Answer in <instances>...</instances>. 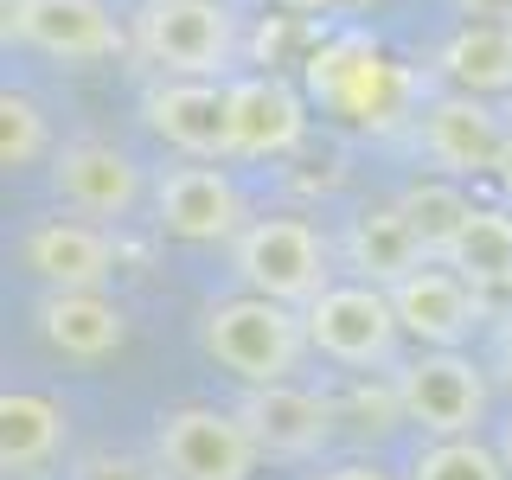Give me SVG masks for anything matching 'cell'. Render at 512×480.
Returning <instances> with one entry per match:
<instances>
[{"mask_svg": "<svg viewBox=\"0 0 512 480\" xmlns=\"http://www.w3.org/2000/svg\"><path fill=\"white\" fill-rule=\"evenodd\" d=\"M493 180L512 192V135H506V148H500V167H493Z\"/></svg>", "mask_w": 512, "mask_h": 480, "instance_id": "83f0119b", "label": "cell"}, {"mask_svg": "<svg viewBox=\"0 0 512 480\" xmlns=\"http://www.w3.org/2000/svg\"><path fill=\"white\" fill-rule=\"evenodd\" d=\"M52 180L64 192V205H77L84 218H122V212H135V199H141V167L122 148H103V141L64 148Z\"/></svg>", "mask_w": 512, "mask_h": 480, "instance_id": "2e32d148", "label": "cell"}, {"mask_svg": "<svg viewBox=\"0 0 512 480\" xmlns=\"http://www.w3.org/2000/svg\"><path fill=\"white\" fill-rule=\"evenodd\" d=\"M45 154V116L20 90L0 96V167H32Z\"/></svg>", "mask_w": 512, "mask_h": 480, "instance_id": "cb8c5ba5", "label": "cell"}, {"mask_svg": "<svg viewBox=\"0 0 512 480\" xmlns=\"http://www.w3.org/2000/svg\"><path fill=\"white\" fill-rule=\"evenodd\" d=\"M436 71L468 96H506L512 90V20H468L442 45Z\"/></svg>", "mask_w": 512, "mask_h": 480, "instance_id": "d6986e66", "label": "cell"}, {"mask_svg": "<svg viewBox=\"0 0 512 480\" xmlns=\"http://www.w3.org/2000/svg\"><path fill=\"white\" fill-rule=\"evenodd\" d=\"M135 45L167 77H218L237 52V32L218 0H148L135 20Z\"/></svg>", "mask_w": 512, "mask_h": 480, "instance_id": "5b68a950", "label": "cell"}, {"mask_svg": "<svg viewBox=\"0 0 512 480\" xmlns=\"http://www.w3.org/2000/svg\"><path fill=\"white\" fill-rule=\"evenodd\" d=\"M20 256L45 288H103L109 269H116V244H109L96 224H77V218L32 224Z\"/></svg>", "mask_w": 512, "mask_h": 480, "instance_id": "9a60e30c", "label": "cell"}, {"mask_svg": "<svg viewBox=\"0 0 512 480\" xmlns=\"http://www.w3.org/2000/svg\"><path fill=\"white\" fill-rule=\"evenodd\" d=\"M500 455H506V468H512V423H506V442H500Z\"/></svg>", "mask_w": 512, "mask_h": 480, "instance_id": "4dcf8cb0", "label": "cell"}, {"mask_svg": "<svg viewBox=\"0 0 512 480\" xmlns=\"http://www.w3.org/2000/svg\"><path fill=\"white\" fill-rule=\"evenodd\" d=\"M314 480H391V474L372 468V461H340V468H327V474H314Z\"/></svg>", "mask_w": 512, "mask_h": 480, "instance_id": "484cf974", "label": "cell"}, {"mask_svg": "<svg viewBox=\"0 0 512 480\" xmlns=\"http://www.w3.org/2000/svg\"><path fill=\"white\" fill-rule=\"evenodd\" d=\"M141 116L180 154H231V90H218L212 77L154 84L141 96Z\"/></svg>", "mask_w": 512, "mask_h": 480, "instance_id": "8fae6325", "label": "cell"}, {"mask_svg": "<svg viewBox=\"0 0 512 480\" xmlns=\"http://www.w3.org/2000/svg\"><path fill=\"white\" fill-rule=\"evenodd\" d=\"M506 135H512V128L493 116L480 96H468V90L436 96V103L423 109V154L436 160L442 173H455V180H474V173L500 167Z\"/></svg>", "mask_w": 512, "mask_h": 480, "instance_id": "9c48e42d", "label": "cell"}, {"mask_svg": "<svg viewBox=\"0 0 512 480\" xmlns=\"http://www.w3.org/2000/svg\"><path fill=\"white\" fill-rule=\"evenodd\" d=\"M461 13H474V20H512V0H461Z\"/></svg>", "mask_w": 512, "mask_h": 480, "instance_id": "4316f807", "label": "cell"}, {"mask_svg": "<svg viewBox=\"0 0 512 480\" xmlns=\"http://www.w3.org/2000/svg\"><path fill=\"white\" fill-rule=\"evenodd\" d=\"M71 480H160V474H148L135 455H84L71 468Z\"/></svg>", "mask_w": 512, "mask_h": 480, "instance_id": "d4e9b609", "label": "cell"}, {"mask_svg": "<svg viewBox=\"0 0 512 480\" xmlns=\"http://www.w3.org/2000/svg\"><path fill=\"white\" fill-rule=\"evenodd\" d=\"M442 263L455 276H468L474 288H512V218L500 205H474Z\"/></svg>", "mask_w": 512, "mask_h": 480, "instance_id": "44dd1931", "label": "cell"}, {"mask_svg": "<svg viewBox=\"0 0 512 480\" xmlns=\"http://www.w3.org/2000/svg\"><path fill=\"white\" fill-rule=\"evenodd\" d=\"M500 384L512 391V333H506V346H500Z\"/></svg>", "mask_w": 512, "mask_h": 480, "instance_id": "f1b7e54d", "label": "cell"}, {"mask_svg": "<svg viewBox=\"0 0 512 480\" xmlns=\"http://www.w3.org/2000/svg\"><path fill=\"white\" fill-rule=\"evenodd\" d=\"M64 448V410L39 391H7L0 397V461L7 474H32Z\"/></svg>", "mask_w": 512, "mask_h": 480, "instance_id": "ffe728a7", "label": "cell"}, {"mask_svg": "<svg viewBox=\"0 0 512 480\" xmlns=\"http://www.w3.org/2000/svg\"><path fill=\"white\" fill-rule=\"evenodd\" d=\"M404 218L416 224V237H423V250L429 256H448V244L461 237V224H468V212H474V199L455 186V173L448 180H416V186H404Z\"/></svg>", "mask_w": 512, "mask_h": 480, "instance_id": "7402d4cb", "label": "cell"}, {"mask_svg": "<svg viewBox=\"0 0 512 480\" xmlns=\"http://www.w3.org/2000/svg\"><path fill=\"white\" fill-rule=\"evenodd\" d=\"M397 416L423 436H474L487 416V378L455 346H436L397 372Z\"/></svg>", "mask_w": 512, "mask_h": 480, "instance_id": "8992f818", "label": "cell"}, {"mask_svg": "<svg viewBox=\"0 0 512 480\" xmlns=\"http://www.w3.org/2000/svg\"><path fill=\"white\" fill-rule=\"evenodd\" d=\"M237 276L269 301L308 308L327 288V244L308 218H256L237 231Z\"/></svg>", "mask_w": 512, "mask_h": 480, "instance_id": "277c9868", "label": "cell"}, {"mask_svg": "<svg viewBox=\"0 0 512 480\" xmlns=\"http://www.w3.org/2000/svg\"><path fill=\"white\" fill-rule=\"evenodd\" d=\"M250 423V436L269 448V455H282V461H301V455H320L333 436V404L327 397H314V391H301V384H256V391L244 397V410H237Z\"/></svg>", "mask_w": 512, "mask_h": 480, "instance_id": "7c38bea8", "label": "cell"}, {"mask_svg": "<svg viewBox=\"0 0 512 480\" xmlns=\"http://www.w3.org/2000/svg\"><path fill=\"white\" fill-rule=\"evenodd\" d=\"M308 84L320 96V109H333V116H346L359 128H391L410 109V77L397 71L372 39H359V32L333 39L327 52L308 64Z\"/></svg>", "mask_w": 512, "mask_h": 480, "instance_id": "7a4b0ae2", "label": "cell"}, {"mask_svg": "<svg viewBox=\"0 0 512 480\" xmlns=\"http://www.w3.org/2000/svg\"><path fill=\"white\" fill-rule=\"evenodd\" d=\"M154 212H160V231L180 237V244H224V237L244 231V199L218 167L167 173L154 192Z\"/></svg>", "mask_w": 512, "mask_h": 480, "instance_id": "30bf717a", "label": "cell"}, {"mask_svg": "<svg viewBox=\"0 0 512 480\" xmlns=\"http://www.w3.org/2000/svg\"><path fill=\"white\" fill-rule=\"evenodd\" d=\"M410 480H506V455H493L474 436H436V448L416 455Z\"/></svg>", "mask_w": 512, "mask_h": 480, "instance_id": "603a6c76", "label": "cell"}, {"mask_svg": "<svg viewBox=\"0 0 512 480\" xmlns=\"http://www.w3.org/2000/svg\"><path fill=\"white\" fill-rule=\"evenodd\" d=\"M39 333L64 359H109L128 340V314L103 288H52L39 308Z\"/></svg>", "mask_w": 512, "mask_h": 480, "instance_id": "e0dca14e", "label": "cell"}, {"mask_svg": "<svg viewBox=\"0 0 512 480\" xmlns=\"http://www.w3.org/2000/svg\"><path fill=\"white\" fill-rule=\"evenodd\" d=\"M288 13H320V7H333V0H282Z\"/></svg>", "mask_w": 512, "mask_h": 480, "instance_id": "f546056e", "label": "cell"}, {"mask_svg": "<svg viewBox=\"0 0 512 480\" xmlns=\"http://www.w3.org/2000/svg\"><path fill=\"white\" fill-rule=\"evenodd\" d=\"M423 256L429 250H423V237H416V224L404 218V205H365L346 231V263H352L359 282L397 288Z\"/></svg>", "mask_w": 512, "mask_h": 480, "instance_id": "ac0fdd59", "label": "cell"}, {"mask_svg": "<svg viewBox=\"0 0 512 480\" xmlns=\"http://www.w3.org/2000/svg\"><path fill=\"white\" fill-rule=\"evenodd\" d=\"M7 39H26L64 64H96L122 52V26L103 0H7Z\"/></svg>", "mask_w": 512, "mask_h": 480, "instance_id": "ba28073f", "label": "cell"}, {"mask_svg": "<svg viewBox=\"0 0 512 480\" xmlns=\"http://www.w3.org/2000/svg\"><path fill=\"white\" fill-rule=\"evenodd\" d=\"M301 346H308V327L288 314V301H269V295H250L244 301H218L205 314V352L237 372L244 384H276L295 372Z\"/></svg>", "mask_w": 512, "mask_h": 480, "instance_id": "6da1fadb", "label": "cell"}, {"mask_svg": "<svg viewBox=\"0 0 512 480\" xmlns=\"http://www.w3.org/2000/svg\"><path fill=\"white\" fill-rule=\"evenodd\" d=\"M397 301L378 282H346V288H320L308 301V346H320V359L346 365V372H372L391 365L397 352Z\"/></svg>", "mask_w": 512, "mask_h": 480, "instance_id": "3957f363", "label": "cell"}, {"mask_svg": "<svg viewBox=\"0 0 512 480\" xmlns=\"http://www.w3.org/2000/svg\"><path fill=\"white\" fill-rule=\"evenodd\" d=\"M167 480H250L263 442L250 436L244 416H224V410H173L160 423L154 442Z\"/></svg>", "mask_w": 512, "mask_h": 480, "instance_id": "52a82bcc", "label": "cell"}, {"mask_svg": "<svg viewBox=\"0 0 512 480\" xmlns=\"http://www.w3.org/2000/svg\"><path fill=\"white\" fill-rule=\"evenodd\" d=\"M308 109L282 77H237L231 84V154L237 160H276L301 148Z\"/></svg>", "mask_w": 512, "mask_h": 480, "instance_id": "4fadbf2b", "label": "cell"}, {"mask_svg": "<svg viewBox=\"0 0 512 480\" xmlns=\"http://www.w3.org/2000/svg\"><path fill=\"white\" fill-rule=\"evenodd\" d=\"M391 301H397L404 333H416L423 346H461L480 320L474 282L455 276V269H429V263H416L410 276L391 288Z\"/></svg>", "mask_w": 512, "mask_h": 480, "instance_id": "5bb4252c", "label": "cell"}]
</instances>
